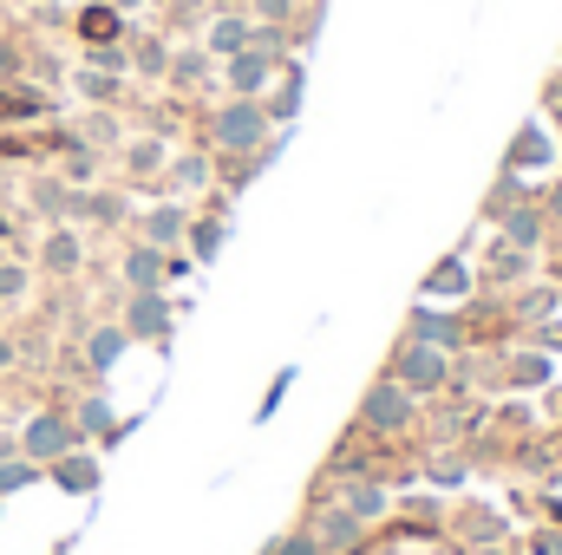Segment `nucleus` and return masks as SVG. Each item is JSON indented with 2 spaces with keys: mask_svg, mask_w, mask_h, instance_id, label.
<instances>
[{
  "mask_svg": "<svg viewBox=\"0 0 562 555\" xmlns=\"http://www.w3.org/2000/svg\"><path fill=\"white\" fill-rule=\"evenodd\" d=\"M210 144L229 150V157H256V150L269 144V112H262V99H229V105L210 118Z\"/></svg>",
  "mask_w": 562,
  "mask_h": 555,
  "instance_id": "f257e3e1",
  "label": "nucleus"
},
{
  "mask_svg": "<svg viewBox=\"0 0 562 555\" xmlns=\"http://www.w3.org/2000/svg\"><path fill=\"white\" fill-rule=\"evenodd\" d=\"M79 444H86V431H79L66 412H40L26 431H20V457H33V464H59V457L79 451Z\"/></svg>",
  "mask_w": 562,
  "mask_h": 555,
  "instance_id": "f03ea898",
  "label": "nucleus"
},
{
  "mask_svg": "<svg viewBox=\"0 0 562 555\" xmlns=\"http://www.w3.org/2000/svg\"><path fill=\"white\" fill-rule=\"evenodd\" d=\"M445 373H451V360H445V347H425V340H406L400 347V360H393V380L419 399V393H438L445 386Z\"/></svg>",
  "mask_w": 562,
  "mask_h": 555,
  "instance_id": "7ed1b4c3",
  "label": "nucleus"
},
{
  "mask_svg": "<svg viewBox=\"0 0 562 555\" xmlns=\"http://www.w3.org/2000/svg\"><path fill=\"white\" fill-rule=\"evenodd\" d=\"M360 424H367V431H406V424H413V393H406L393 373L373 380L367 399H360Z\"/></svg>",
  "mask_w": 562,
  "mask_h": 555,
  "instance_id": "20e7f679",
  "label": "nucleus"
},
{
  "mask_svg": "<svg viewBox=\"0 0 562 555\" xmlns=\"http://www.w3.org/2000/svg\"><path fill=\"white\" fill-rule=\"evenodd\" d=\"M276 72H281V59L276 53H262V46H243V53L223 66V79H229L236 99H262V92L276 86Z\"/></svg>",
  "mask_w": 562,
  "mask_h": 555,
  "instance_id": "39448f33",
  "label": "nucleus"
},
{
  "mask_svg": "<svg viewBox=\"0 0 562 555\" xmlns=\"http://www.w3.org/2000/svg\"><path fill=\"white\" fill-rule=\"evenodd\" d=\"M125 333H132V340H164V333H170V301H164L157 287L125 301Z\"/></svg>",
  "mask_w": 562,
  "mask_h": 555,
  "instance_id": "423d86ee",
  "label": "nucleus"
},
{
  "mask_svg": "<svg viewBox=\"0 0 562 555\" xmlns=\"http://www.w3.org/2000/svg\"><path fill=\"white\" fill-rule=\"evenodd\" d=\"M249 39H256V20H249V13H216L210 33H203V53H210V59H236Z\"/></svg>",
  "mask_w": 562,
  "mask_h": 555,
  "instance_id": "0eeeda50",
  "label": "nucleus"
},
{
  "mask_svg": "<svg viewBox=\"0 0 562 555\" xmlns=\"http://www.w3.org/2000/svg\"><path fill=\"white\" fill-rule=\"evenodd\" d=\"M164 275H170V256H164V249H150V242L125 249V287H132V294H150V287H164Z\"/></svg>",
  "mask_w": 562,
  "mask_h": 555,
  "instance_id": "6e6552de",
  "label": "nucleus"
},
{
  "mask_svg": "<svg viewBox=\"0 0 562 555\" xmlns=\"http://www.w3.org/2000/svg\"><path fill=\"white\" fill-rule=\"evenodd\" d=\"M183 236H190V216H183L177 203H164V209H150V216H144V242H150V249H164V256H170Z\"/></svg>",
  "mask_w": 562,
  "mask_h": 555,
  "instance_id": "1a4fd4ad",
  "label": "nucleus"
},
{
  "mask_svg": "<svg viewBox=\"0 0 562 555\" xmlns=\"http://www.w3.org/2000/svg\"><path fill=\"white\" fill-rule=\"evenodd\" d=\"M125 347H132L125 327H92V333H86V360H92V373H112V366L125 360Z\"/></svg>",
  "mask_w": 562,
  "mask_h": 555,
  "instance_id": "9d476101",
  "label": "nucleus"
},
{
  "mask_svg": "<svg viewBox=\"0 0 562 555\" xmlns=\"http://www.w3.org/2000/svg\"><path fill=\"white\" fill-rule=\"evenodd\" d=\"M53 477H59V490H72V497H86V490H99V464L86 457V451H66L59 464H46Z\"/></svg>",
  "mask_w": 562,
  "mask_h": 555,
  "instance_id": "9b49d317",
  "label": "nucleus"
},
{
  "mask_svg": "<svg viewBox=\"0 0 562 555\" xmlns=\"http://www.w3.org/2000/svg\"><path fill=\"white\" fill-rule=\"evenodd\" d=\"M262 112H269V125H288L301 112V66H281V79H276V92L262 99Z\"/></svg>",
  "mask_w": 562,
  "mask_h": 555,
  "instance_id": "f8f14e48",
  "label": "nucleus"
},
{
  "mask_svg": "<svg viewBox=\"0 0 562 555\" xmlns=\"http://www.w3.org/2000/svg\"><path fill=\"white\" fill-rule=\"evenodd\" d=\"M40 256H46V269H53V275H72V269L86 262V249H79V236H72V229H53Z\"/></svg>",
  "mask_w": 562,
  "mask_h": 555,
  "instance_id": "ddd939ff",
  "label": "nucleus"
},
{
  "mask_svg": "<svg viewBox=\"0 0 562 555\" xmlns=\"http://www.w3.org/2000/svg\"><path fill=\"white\" fill-rule=\"evenodd\" d=\"M340 510H353L360 523H373V517L386 510V490H380L373 477H353V484H347V497H340Z\"/></svg>",
  "mask_w": 562,
  "mask_h": 555,
  "instance_id": "4468645a",
  "label": "nucleus"
},
{
  "mask_svg": "<svg viewBox=\"0 0 562 555\" xmlns=\"http://www.w3.org/2000/svg\"><path fill=\"white\" fill-rule=\"evenodd\" d=\"M46 477V464H33V457H0V497H13V490H26V484H40Z\"/></svg>",
  "mask_w": 562,
  "mask_h": 555,
  "instance_id": "2eb2a0df",
  "label": "nucleus"
},
{
  "mask_svg": "<svg viewBox=\"0 0 562 555\" xmlns=\"http://www.w3.org/2000/svg\"><path fill=\"white\" fill-rule=\"evenodd\" d=\"M79 33L92 39V46H112L125 26H119V7H86V20H79Z\"/></svg>",
  "mask_w": 562,
  "mask_h": 555,
  "instance_id": "dca6fc26",
  "label": "nucleus"
},
{
  "mask_svg": "<svg viewBox=\"0 0 562 555\" xmlns=\"http://www.w3.org/2000/svg\"><path fill=\"white\" fill-rule=\"evenodd\" d=\"M72 424H79L86 438H119V418H112V406H105V399H86Z\"/></svg>",
  "mask_w": 562,
  "mask_h": 555,
  "instance_id": "f3484780",
  "label": "nucleus"
},
{
  "mask_svg": "<svg viewBox=\"0 0 562 555\" xmlns=\"http://www.w3.org/2000/svg\"><path fill=\"white\" fill-rule=\"evenodd\" d=\"M360 536V517L353 510H334V517H321V550H347Z\"/></svg>",
  "mask_w": 562,
  "mask_h": 555,
  "instance_id": "a211bd4d",
  "label": "nucleus"
},
{
  "mask_svg": "<svg viewBox=\"0 0 562 555\" xmlns=\"http://www.w3.org/2000/svg\"><path fill=\"white\" fill-rule=\"evenodd\" d=\"M413 340H425V347H451L458 327H451L445 314H413Z\"/></svg>",
  "mask_w": 562,
  "mask_h": 555,
  "instance_id": "6ab92c4d",
  "label": "nucleus"
},
{
  "mask_svg": "<svg viewBox=\"0 0 562 555\" xmlns=\"http://www.w3.org/2000/svg\"><path fill=\"white\" fill-rule=\"evenodd\" d=\"M164 72H170V79H177V86H196V79H203V72H210V53H203V46H190V53H177V59H170V66H164Z\"/></svg>",
  "mask_w": 562,
  "mask_h": 555,
  "instance_id": "aec40b11",
  "label": "nucleus"
},
{
  "mask_svg": "<svg viewBox=\"0 0 562 555\" xmlns=\"http://www.w3.org/2000/svg\"><path fill=\"white\" fill-rule=\"evenodd\" d=\"M504 236H510L517 249H537V236H543V229H537V209H510V216H504Z\"/></svg>",
  "mask_w": 562,
  "mask_h": 555,
  "instance_id": "412c9836",
  "label": "nucleus"
},
{
  "mask_svg": "<svg viewBox=\"0 0 562 555\" xmlns=\"http://www.w3.org/2000/svg\"><path fill=\"white\" fill-rule=\"evenodd\" d=\"M33 203H40L46 216H72V190H66V183H33Z\"/></svg>",
  "mask_w": 562,
  "mask_h": 555,
  "instance_id": "4be33fe9",
  "label": "nucleus"
},
{
  "mask_svg": "<svg viewBox=\"0 0 562 555\" xmlns=\"http://www.w3.org/2000/svg\"><path fill=\"white\" fill-rule=\"evenodd\" d=\"M425 287H431V294H458V287H471V275H464V262L451 256V262H438V269H431Z\"/></svg>",
  "mask_w": 562,
  "mask_h": 555,
  "instance_id": "5701e85b",
  "label": "nucleus"
},
{
  "mask_svg": "<svg viewBox=\"0 0 562 555\" xmlns=\"http://www.w3.org/2000/svg\"><path fill=\"white\" fill-rule=\"evenodd\" d=\"M210 183V157H177V190H203Z\"/></svg>",
  "mask_w": 562,
  "mask_h": 555,
  "instance_id": "b1692460",
  "label": "nucleus"
},
{
  "mask_svg": "<svg viewBox=\"0 0 562 555\" xmlns=\"http://www.w3.org/2000/svg\"><path fill=\"white\" fill-rule=\"evenodd\" d=\"M125 163H132V177H150V170L164 163V144H132V150H125Z\"/></svg>",
  "mask_w": 562,
  "mask_h": 555,
  "instance_id": "393cba45",
  "label": "nucleus"
},
{
  "mask_svg": "<svg viewBox=\"0 0 562 555\" xmlns=\"http://www.w3.org/2000/svg\"><path fill=\"white\" fill-rule=\"evenodd\" d=\"M190 249H196V256L210 262V256L223 249V223H196V229H190Z\"/></svg>",
  "mask_w": 562,
  "mask_h": 555,
  "instance_id": "a878e982",
  "label": "nucleus"
},
{
  "mask_svg": "<svg viewBox=\"0 0 562 555\" xmlns=\"http://www.w3.org/2000/svg\"><path fill=\"white\" fill-rule=\"evenodd\" d=\"M249 7H256L262 26H288V20H294V0H249Z\"/></svg>",
  "mask_w": 562,
  "mask_h": 555,
  "instance_id": "bb28decb",
  "label": "nucleus"
},
{
  "mask_svg": "<svg viewBox=\"0 0 562 555\" xmlns=\"http://www.w3.org/2000/svg\"><path fill=\"white\" fill-rule=\"evenodd\" d=\"M20 294H26V269L0 262V301H20Z\"/></svg>",
  "mask_w": 562,
  "mask_h": 555,
  "instance_id": "cd10ccee",
  "label": "nucleus"
},
{
  "mask_svg": "<svg viewBox=\"0 0 562 555\" xmlns=\"http://www.w3.org/2000/svg\"><path fill=\"white\" fill-rule=\"evenodd\" d=\"M138 66H144V72H164V66H170L164 39H144V46H138Z\"/></svg>",
  "mask_w": 562,
  "mask_h": 555,
  "instance_id": "c85d7f7f",
  "label": "nucleus"
},
{
  "mask_svg": "<svg viewBox=\"0 0 562 555\" xmlns=\"http://www.w3.org/2000/svg\"><path fill=\"white\" fill-rule=\"evenodd\" d=\"M269 555H321V536H281Z\"/></svg>",
  "mask_w": 562,
  "mask_h": 555,
  "instance_id": "c756f323",
  "label": "nucleus"
},
{
  "mask_svg": "<svg viewBox=\"0 0 562 555\" xmlns=\"http://www.w3.org/2000/svg\"><path fill=\"white\" fill-rule=\"evenodd\" d=\"M79 92H86V99H112V92H119V86H112V79H105V72H79Z\"/></svg>",
  "mask_w": 562,
  "mask_h": 555,
  "instance_id": "7c9ffc66",
  "label": "nucleus"
},
{
  "mask_svg": "<svg viewBox=\"0 0 562 555\" xmlns=\"http://www.w3.org/2000/svg\"><path fill=\"white\" fill-rule=\"evenodd\" d=\"M7 366H13V340L0 333V373H7Z\"/></svg>",
  "mask_w": 562,
  "mask_h": 555,
  "instance_id": "2f4dec72",
  "label": "nucleus"
},
{
  "mask_svg": "<svg viewBox=\"0 0 562 555\" xmlns=\"http://www.w3.org/2000/svg\"><path fill=\"white\" fill-rule=\"evenodd\" d=\"M119 7H138V0H119Z\"/></svg>",
  "mask_w": 562,
  "mask_h": 555,
  "instance_id": "473e14b6",
  "label": "nucleus"
}]
</instances>
